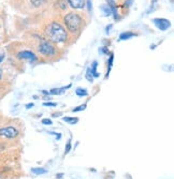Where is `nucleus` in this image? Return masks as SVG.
Masks as SVG:
<instances>
[{"label":"nucleus","instance_id":"1","mask_svg":"<svg viewBox=\"0 0 174 179\" xmlns=\"http://www.w3.org/2000/svg\"><path fill=\"white\" fill-rule=\"evenodd\" d=\"M45 35L48 40L54 43H64L68 38L66 29L57 22H52L46 27Z\"/></svg>","mask_w":174,"mask_h":179},{"label":"nucleus","instance_id":"2","mask_svg":"<svg viewBox=\"0 0 174 179\" xmlns=\"http://www.w3.org/2000/svg\"><path fill=\"white\" fill-rule=\"evenodd\" d=\"M65 24L70 32H76L82 26V19L74 12H70L65 16Z\"/></svg>","mask_w":174,"mask_h":179},{"label":"nucleus","instance_id":"3","mask_svg":"<svg viewBox=\"0 0 174 179\" xmlns=\"http://www.w3.org/2000/svg\"><path fill=\"white\" fill-rule=\"evenodd\" d=\"M39 52H40L42 55L44 56H55L56 54V48L54 47V45L48 41H42L40 43L38 47Z\"/></svg>","mask_w":174,"mask_h":179},{"label":"nucleus","instance_id":"4","mask_svg":"<svg viewBox=\"0 0 174 179\" xmlns=\"http://www.w3.org/2000/svg\"><path fill=\"white\" fill-rule=\"evenodd\" d=\"M19 135V131L14 127H7V128L0 129V136L7 137V138H14Z\"/></svg>","mask_w":174,"mask_h":179},{"label":"nucleus","instance_id":"5","mask_svg":"<svg viewBox=\"0 0 174 179\" xmlns=\"http://www.w3.org/2000/svg\"><path fill=\"white\" fill-rule=\"evenodd\" d=\"M153 22H154V24L156 25V27H157L158 29H160L162 31L169 29L171 26V23L166 19H154Z\"/></svg>","mask_w":174,"mask_h":179},{"label":"nucleus","instance_id":"6","mask_svg":"<svg viewBox=\"0 0 174 179\" xmlns=\"http://www.w3.org/2000/svg\"><path fill=\"white\" fill-rule=\"evenodd\" d=\"M17 57L20 59H25V60H28V61H36L37 60V56H36L35 53L30 51H23V52H20L17 54Z\"/></svg>","mask_w":174,"mask_h":179},{"label":"nucleus","instance_id":"7","mask_svg":"<svg viewBox=\"0 0 174 179\" xmlns=\"http://www.w3.org/2000/svg\"><path fill=\"white\" fill-rule=\"evenodd\" d=\"M68 2L73 9H83L85 7V0H68Z\"/></svg>","mask_w":174,"mask_h":179},{"label":"nucleus","instance_id":"8","mask_svg":"<svg viewBox=\"0 0 174 179\" xmlns=\"http://www.w3.org/2000/svg\"><path fill=\"white\" fill-rule=\"evenodd\" d=\"M109 4L108 6H110V9H111V12H112L113 16L115 19H118V13H117V8H116V3L114 0H108Z\"/></svg>","mask_w":174,"mask_h":179},{"label":"nucleus","instance_id":"9","mask_svg":"<svg viewBox=\"0 0 174 179\" xmlns=\"http://www.w3.org/2000/svg\"><path fill=\"white\" fill-rule=\"evenodd\" d=\"M71 87V85H68L67 87H62V88H54V89H52L50 93L51 95H61V93L65 92V90L68 89V88Z\"/></svg>","mask_w":174,"mask_h":179},{"label":"nucleus","instance_id":"10","mask_svg":"<svg viewBox=\"0 0 174 179\" xmlns=\"http://www.w3.org/2000/svg\"><path fill=\"white\" fill-rule=\"evenodd\" d=\"M136 33L133 32H130V31H127V32H123L121 35H119V39L121 40H128V39H130L132 37H136Z\"/></svg>","mask_w":174,"mask_h":179},{"label":"nucleus","instance_id":"11","mask_svg":"<svg viewBox=\"0 0 174 179\" xmlns=\"http://www.w3.org/2000/svg\"><path fill=\"white\" fill-rule=\"evenodd\" d=\"M97 67H98V63L97 61H93V64H92V68H90V73H92V75L93 77H98L99 76V73L97 72Z\"/></svg>","mask_w":174,"mask_h":179},{"label":"nucleus","instance_id":"12","mask_svg":"<svg viewBox=\"0 0 174 179\" xmlns=\"http://www.w3.org/2000/svg\"><path fill=\"white\" fill-rule=\"evenodd\" d=\"M75 93H76L79 97H86V95H88V92L85 88H77V89L75 90Z\"/></svg>","mask_w":174,"mask_h":179},{"label":"nucleus","instance_id":"13","mask_svg":"<svg viewBox=\"0 0 174 179\" xmlns=\"http://www.w3.org/2000/svg\"><path fill=\"white\" fill-rule=\"evenodd\" d=\"M62 120L66 121V122H68L69 124H75V123H77L79 119L74 118V117H64L62 118Z\"/></svg>","mask_w":174,"mask_h":179},{"label":"nucleus","instance_id":"14","mask_svg":"<svg viewBox=\"0 0 174 179\" xmlns=\"http://www.w3.org/2000/svg\"><path fill=\"white\" fill-rule=\"evenodd\" d=\"M101 10H102V11L104 12V15H105V16H110V15L112 14V12H111L110 7H109L108 4H104V6L101 7Z\"/></svg>","mask_w":174,"mask_h":179},{"label":"nucleus","instance_id":"15","mask_svg":"<svg viewBox=\"0 0 174 179\" xmlns=\"http://www.w3.org/2000/svg\"><path fill=\"white\" fill-rule=\"evenodd\" d=\"M31 172H32L33 174H36V175H40V174H45L48 171L44 170V168H32Z\"/></svg>","mask_w":174,"mask_h":179},{"label":"nucleus","instance_id":"16","mask_svg":"<svg viewBox=\"0 0 174 179\" xmlns=\"http://www.w3.org/2000/svg\"><path fill=\"white\" fill-rule=\"evenodd\" d=\"M113 59H114V56H113V54H111V56H110V60H109V69H108V74H106V77L109 76V74H110V71H111V68H112V66H113Z\"/></svg>","mask_w":174,"mask_h":179},{"label":"nucleus","instance_id":"17","mask_svg":"<svg viewBox=\"0 0 174 179\" xmlns=\"http://www.w3.org/2000/svg\"><path fill=\"white\" fill-rule=\"evenodd\" d=\"M30 1L35 7H40V6H42L44 2H45V0H30Z\"/></svg>","mask_w":174,"mask_h":179},{"label":"nucleus","instance_id":"18","mask_svg":"<svg viewBox=\"0 0 174 179\" xmlns=\"http://www.w3.org/2000/svg\"><path fill=\"white\" fill-rule=\"evenodd\" d=\"M85 108H86V104H82V105L77 106V107L73 108V110H72V111H73V113H76V111H84Z\"/></svg>","mask_w":174,"mask_h":179},{"label":"nucleus","instance_id":"19","mask_svg":"<svg viewBox=\"0 0 174 179\" xmlns=\"http://www.w3.org/2000/svg\"><path fill=\"white\" fill-rule=\"evenodd\" d=\"M86 79L90 83H93V76L92 75V73H90L89 69H87V71H86Z\"/></svg>","mask_w":174,"mask_h":179},{"label":"nucleus","instance_id":"20","mask_svg":"<svg viewBox=\"0 0 174 179\" xmlns=\"http://www.w3.org/2000/svg\"><path fill=\"white\" fill-rule=\"evenodd\" d=\"M41 122H42V124H45V126H51L52 120H51V119H48V118H44V119H42V121H41Z\"/></svg>","mask_w":174,"mask_h":179},{"label":"nucleus","instance_id":"21","mask_svg":"<svg viewBox=\"0 0 174 179\" xmlns=\"http://www.w3.org/2000/svg\"><path fill=\"white\" fill-rule=\"evenodd\" d=\"M71 150V141H69L68 142V144H67V146H66V149H65V155H67L68 152Z\"/></svg>","mask_w":174,"mask_h":179},{"label":"nucleus","instance_id":"22","mask_svg":"<svg viewBox=\"0 0 174 179\" xmlns=\"http://www.w3.org/2000/svg\"><path fill=\"white\" fill-rule=\"evenodd\" d=\"M43 105L44 106H51V107H54V106L57 105V103H54V102H44Z\"/></svg>","mask_w":174,"mask_h":179},{"label":"nucleus","instance_id":"23","mask_svg":"<svg viewBox=\"0 0 174 179\" xmlns=\"http://www.w3.org/2000/svg\"><path fill=\"white\" fill-rule=\"evenodd\" d=\"M87 7H88V11L92 10V1L90 0H87Z\"/></svg>","mask_w":174,"mask_h":179},{"label":"nucleus","instance_id":"24","mask_svg":"<svg viewBox=\"0 0 174 179\" xmlns=\"http://www.w3.org/2000/svg\"><path fill=\"white\" fill-rule=\"evenodd\" d=\"M26 107H27V108L33 107V103H28V104H26Z\"/></svg>","mask_w":174,"mask_h":179},{"label":"nucleus","instance_id":"25","mask_svg":"<svg viewBox=\"0 0 174 179\" xmlns=\"http://www.w3.org/2000/svg\"><path fill=\"white\" fill-rule=\"evenodd\" d=\"M133 1V0H127V2H126V4H127V7H129V6H131V2Z\"/></svg>","mask_w":174,"mask_h":179},{"label":"nucleus","instance_id":"26","mask_svg":"<svg viewBox=\"0 0 174 179\" xmlns=\"http://www.w3.org/2000/svg\"><path fill=\"white\" fill-rule=\"evenodd\" d=\"M3 59H4V55H0V62H2Z\"/></svg>","mask_w":174,"mask_h":179},{"label":"nucleus","instance_id":"27","mask_svg":"<svg viewBox=\"0 0 174 179\" xmlns=\"http://www.w3.org/2000/svg\"><path fill=\"white\" fill-rule=\"evenodd\" d=\"M56 177L58 178V179H60V178H62V174H58V175H56Z\"/></svg>","mask_w":174,"mask_h":179},{"label":"nucleus","instance_id":"28","mask_svg":"<svg viewBox=\"0 0 174 179\" xmlns=\"http://www.w3.org/2000/svg\"><path fill=\"white\" fill-rule=\"evenodd\" d=\"M2 79V71L0 70V79Z\"/></svg>","mask_w":174,"mask_h":179}]
</instances>
